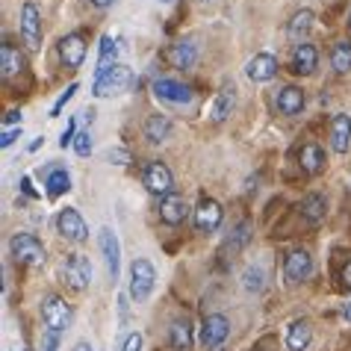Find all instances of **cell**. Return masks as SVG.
Segmentation results:
<instances>
[{"instance_id": "10", "label": "cell", "mask_w": 351, "mask_h": 351, "mask_svg": "<svg viewBox=\"0 0 351 351\" xmlns=\"http://www.w3.org/2000/svg\"><path fill=\"white\" fill-rule=\"evenodd\" d=\"M56 230H60V237H65L68 242H86L89 239V224L83 221V216L74 207L60 210V216H56Z\"/></svg>"}, {"instance_id": "1", "label": "cell", "mask_w": 351, "mask_h": 351, "mask_svg": "<svg viewBox=\"0 0 351 351\" xmlns=\"http://www.w3.org/2000/svg\"><path fill=\"white\" fill-rule=\"evenodd\" d=\"M130 86H133V71L128 65L115 62L112 68H106L104 74H95L92 95L95 97H112V95H124Z\"/></svg>"}, {"instance_id": "11", "label": "cell", "mask_w": 351, "mask_h": 351, "mask_svg": "<svg viewBox=\"0 0 351 351\" xmlns=\"http://www.w3.org/2000/svg\"><path fill=\"white\" fill-rule=\"evenodd\" d=\"M21 36H24V45L30 47V51H38L42 47V12H38L36 3H27L21 6Z\"/></svg>"}, {"instance_id": "24", "label": "cell", "mask_w": 351, "mask_h": 351, "mask_svg": "<svg viewBox=\"0 0 351 351\" xmlns=\"http://www.w3.org/2000/svg\"><path fill=\"white\" fill-rule=\"evenodd\" d=\"M24 53L18 51L15 45H9V42H3V47H0V74L6 77H15V74H21L24 71Z\"/></svg>"}, {"instance_id": "3", "label": "cell", "mask_w": 351, "mask_h": 351, "mask_svg": "<svg viewBox=\"0 0 351 351\" xmlns=\"http://www.w3.org/2000/svg\"><path fill=\"white\" fill-rule=\"evenodd\" d=\"M154 284H157V271H154L151 260H133L130 266V298L136 304L151 298L154 292Z\"/></svg>"}, {"instance_id": "9", "label": "cell", "mask_w": 351, "mask_h": 351, "mask_svg": "<svg viewBox=\"0 0 351 351\" xmlns=\"http://www.w3.org/2000/svg\"><path fill=\"white\" fill-rule=\"evenodd\" d=\"M221 219H224L221 204L204 195L198 201V207H195V228H198V233H216L221 228Z\"/></svg>"}, {"instance_id": "44", "label": "cell", "mask_w": 351, "mask_h": 351, "mask_svg": "<svg viewBox=\"0 0 351 351\" xmlns=\"http://www.w3.org/2000/svg\"><path fill=\"white\" fill-rule=\"evenodd\" d=\"M343 316H346V319H348V322H351V298H348V304H346V307H343Z\"/></svg>"}, {"instance_id": "18", "label": "cell", "mask_w": 351, "mask_h": 351, "mask_svg": "<svg viewBox=\"0 0 351 351\" xmlns=\"http://www.w3.org/2000/svg\"><path fill=\"white\" fill-rule=\"evenodd\" d=\"M160 219L165 224H171V228H178L189 219V204L186 198H180V195H165L160 201Z\"/></svg>"}, {"instance_id": "2", "label": "cell", "mask_w": 351, "mask_h": 351, "mask_svg": "<svg viewBox=\"0 0 351 351\" xmlns=\"http://www.w3.org/2000/svg\"><path fill=\"white\" fill-rule=\"evenodd\" d=\"M9 251H12L15 263H21V266H30V269L45 266V260H47L45 245L38 242V237H33V233H15L12 242H9Z\"/></svg>"}, {"instance_id": "29", "label": "cell", "mask_w": 351, "mask_h": 351, "mask_svg": "<svg viewBox=\"0 0 351 351\" xmlns=\"http://www.w3.org/2000/svg\"><path fill=\"white\" fill-rule=\"evenodd\" d=\"M115 60H119V42L112 36H104L101 38V51H97V68L95 74H104L106 68H112Z\"/></svg>"}, {"instance_id": "19", "label": "cell", "mask_w": 351, "mask_h": 351, "mask_svg": "<svg viewBox=\"0 0 351 351\" xmlns=\"http://www.w3.org/2000/svg\"><path fill=\"white\" fill-rule=\"evenodd\" d=\"M307 97H304V89H298V86H284L278 95H275V106L280 115H301V110H304Z\"/></svg>"}, {"instance_id": "16", "label": "cell", "mask_w": 351, "mask_h": 351, "mask_svg": "<svg viewBox=\"0 0 351 351\" xmlns=\"http://www.w3.org/2000/svg\"><path fill=\"white\" fill-rule=\"evenodd\" d=\"M316 68H319V51L313 45L301 42L292 47V71L301 77H310V74H316Z\"/></svg>"}, {"instance_id": "27", "label": "cell", "mask_w": 351, "mask_h": 351, "mask_svg": "<svg viewBox=\"0 0 351 351\" xmlns=\"http://www.w3.org/2000/svg\"><path fill=\"white\" fill-rule=\"evenodd\" d=\"M169 343L174 351H192V325L189 319H174L169 328Z\"/></svg>"}, {"instance_id": "39", "label": "cell", "mask_w": 351, "mask_h": 351, "mask_svg": "<svg viewBox=\"0 0 351 351\" xmlns=\"http://www.w3.org/2000/svg\"><path fill=\"white\" fill-rule=\"evenodd\" d=\"M60 334H56V330H47V337H45V351H56V346H60V339H56Z\"/></svg>"}, {"instance_id": "31", "label": "cell", "mask_w": 351, "mask_h": 351, "mask_svg": "<svg viewBox=\"0 0 351 351\" xmlns=\"http://www.w3.org/2000/svg\"><path fill=\"white\" fill-rule=\"evenodd\" d=\"M330 65L337 74H348L351 71V42H337L330 51Z\"/></svg>"}, {"instance_id": "41", "label": "cell", "mask_w": 351, "mask_h": 351, "mask_svg": "<svg viewBox=\"0 0 351 351\" xmlns=\"http://www.w3.org/2000/svg\"><path fill=\"white\" fill-rule=\"evenodd\" d=\"M339 280H343V287H348V289H351V260L343 266V271H339Z\"/></svg>"}, {"instance_id": "33", "label": "cell", "mask_w": 351, "mask_h": 351, "mask_svg": "<svg viewBox=\"0 0 351 351\" xmlns=\"http://www.w3.org/2000/svg\"><path fill=\"white\" fill-rule=\"evenodd\" d=\"M77 89H80V86H77V83H68V89L60 95V97H56V101H53V106H51V119H56V115H60L62 110H65V104L68 101H71V97H74V92Z\"/></svg>"}, {"instance_id": "22", "label": "cell", "mask_w": 351, "mask_h": 351, "mask_svg": "<svg viewBox=\"0 0 351 351\" xmlns=\"http://www.w3.org/2000/svg\"><path fill=\"white\" fill-rule=\"evenodd\" d=\"M171 119L169 115H162V112H154L145 119V139H148L151 145H162L165 139L171 136Z\"/></svg>"}, {"instance_id": "21", "label": "cell", "mask_w": 351, "mask_h": 351, "mask_svg": "<svg viewBox=\"0 0 351 351\" xmlns=\"http://www.w3.org/2000/svg\"><path fill=\"white\" fill-rule=\"evenodd\" d=\"M330 148L337 154H346L351 148V115H334V121H330Z\"/></svg>"}, {"instance_id": "43", "label": "cell", "mask_w": 351, "mask_h": 351, "mask_svg": "<svg viewBox=\"0 0 351 351\" xmlns=\"http://www.w3.org/2000/svg\"><path fill=\"white\" fill-rule=\"evenodd\" d=\"M89 3H92V6H97V9H106V6H112L115 0H89Z\"/></svg>"}, {"instance_id": "4", "label": "cell", "mask_w": 351, "mask_h": 351, "mask_svg": "<svg viewBox=\"0 0 351 351\" xmlns=\"http://www.w3.org/2000/svg\"><path fill=\"white\" fill-rule=\"evenodd\" d=\"M154 97L169 106H189L195 95L186 83L171 80V77H160V80H154Z\"/></svg>"}, {"instance_id": "5", "label": "cell", "mask_w": 351, "mask_h": 351, "mask_svg": "<svg viewBox=\"0 0 351 351\" xmlns=\"http://www.w3.org/2000/svg\"><path fill=\"white\" fill-rule=\"evenodd\" d=\"M142 183L145 189H148L151 195H157V198H165V195H171V186H174V178H171V169L160 160H154L145 165L142 171Z\"/></svg>"}, {"instance_id": "46", "label": "cell", "mask_w": 351, "mask_h": 351, "mask_svg": "<svg viewBox=\"0 0 351 351\" xmlns=\"http://www.w3.org/2000/svg\"><path fill=\"white\" fill-rule=\"evenodd\" d=\"M160 3H171V0H160Z\"/></svg>"}, {"instance_id": "12", "label": "cell", "mask_w": 351, "mask_h": 351, "mask_svg": "<svg viewBox=\"0 0 351 351\" xmlns=\"http://www.w3.org/2000/svg\"><path fill=\"white\" fill-rule=\"evenodd\" d=\"M97 245H101V254L106 260V271H110V280L115 284L121 275V245H119V237H115V230L104 228L97 233Z\"/></svg>"}, {"instance_id": "20", "label": "cell", "mask_w": 351, "mask_h": 351, "mask_svg": "<svg viewBox=\"0 0 351 351\" xmlns=\"http://www.w3.org/2000/svg\"><path fill=\"white\" fill-rule=\"evenodd\" d=\"M328 216V201H325V195H319V192H310L304 201H301V221L310 224V228H316L319 221H325Z\"/></svg>"}, {"instance_id": "35", "label": "cell", "mask_w": 351, "mask_h": 351, "mask_svg": "<svg viewBox=\"0 0 351 351\" xmlns=\"http://www.w3.org/2000/svg\"><path fill=\"white\" fill-rule=\"evenodd\" d=\"M106 160L115 162V165H128L130 162V151L128 148H110L106 151Z\"/></svg>"}, {"instance_id": "23", "label": "cell", "mask_w": 351, "mask_h": 351, "mask_svg": "<svg viewBox=\"0 0 351 351\" xmlns=\"http://www.w3.org/2000/svg\"><path fill=\"white\" fill-rule=\"evenodd\" d=\"M310 339H313V328H310L307 319L289 322V328H287V348L289 351H304L310 346Z\"/></svg>"}, {"instance_id": "37", "label": "cell", "mask_w": 351, "mask_h": 351, "mask_svg": "<svg viewBox=\"0 0 351 351\" xmlns=\"http://www.w3.org/2000/svg\"><path fill=\"white\" fill-rule=\"evenodd\" d=\"M15 139H21V128H6V130H3V139H0V145H3V148H12Z\"/></svg>"}, {"instance_id": "17", "label": "cell", "mask_w": 351, "mask_h": 351, "mask_svg": "<svg viewBox=\"0 0 351 351\" xmlns=\"http://www.w3.org/2000/svg\"><path fill=\"white\" fill-rule=\"evenodd\" d=\"M245 74H248L251 83H269V80H275V74H278V60H275L271 53H257L254 60H248Z\"/></svg>"}, {"instance_id": "25", "label": "cell", "mask_w": 351, "mask_h": 351, "mask_svg": "<svg viewBox=\"0 0 351 351\" xmlns=\"http://www.w3.org/2000/svg\"><path fill=\"white\" fill-rule=\"evenodd\" d=\"M298 162H301V171H307L310 178H313V174L325 169V151H322L316 142H307L304 148L298 151Z\"/></svg>"}, {"instance_id": "8", "label": "cell", "mask_w": 351, "mask_h": 351, "mask_svg": "<svg viewBox=\"0 0 351 351\" xmlns=\"http://www.w3.org/2000/svg\"><path fill=\"white\" fill-rule=\"evenodd\" d=\"M62 280L77 292L86 289L89 280H92V263L83 254H68L65 263H62Z\"/></svg>"}, {"instance_id": "45", "label": "cell", "mask_w": 351, "mask_h": 351, "mask_svg": "<svg viewBox=\"0 0 351 351\" xmlns=\"http://www.w3.org/2000/svg\"><path fill=\"white\" fill-rule=\"evenodd\" d=\"M74 351H92V348L86 346V343H77V346H74Z\"/></svg>"}, {"instance_id": "7", "label": "cell", "mask_w": 351, "mask_h": 351, "mask_svg": "<svg viewBox=\"0 0 351 351\" xmlns=\"http://www.w3.org/2000/svg\"><path fill=\"white\" fill-rule=\"evenodd\" d=\"M230 337V322L228 316H221V313H210V316H204L201 322V346L207 348V351H216L224 346V339Z\"/></svg>"}, {"instance_id": "32", "label": "cell", "mask_w": 351, "mask_h": 351, "mask_svg": "<svg viewBox=\"0 0 351 351\" xmlns=\"http://www.w3.org/2000/svg\"><path fill=\"white\" fill-rule=\"evenodd\" d=\"M242 287H245V292H263V287H266V271L263 269H245V275H242Z\"/></svg>"}, {"instance_id": "40", "label": "cell", "mask_w": 351, "mask_h": 351, "mask_svg": "<svg viewBox=\"0 0 351 351\" xmlns=\"http://www.w3.org/2000/svg\"><path fill=\"white\" fill-rule=\"evenodd\" d=\"M3 121H6V128H12V124H18V128H21V112H18V110H9Z\"/></svg>"}, {"instance_id": "13", "label": "cell", "mask_w": 351, "mask_h": 351, "mask_svg": "<svg viewBox=\"0 0 351 351\" xmlns=\"http://www.w3.org/2000/svg\"><path fill=\"white\" fill-rule=\"evenodd\" d=\"M310 275H313V257H310L304 248L289 251L284 260V278L289 284H301V280H307Z\"/></svg>"}, {"instance_id": "30", "label": "cell", "mask_w": 351, "mask_h": 351, "mask_svg": "<svg viewBox=\"0 0 351 351\" xmlns=\"http://www.w3.org/2000/svg\"><path fill=\"white\" fill-rule=\"evenodd\" d=\"M45 186H47V198H62V195L71 189V178H68L65 169H51L47 171Z\"/></svg>"}, {"instance_id": "47", "label": "cell", "mask_w": 351, "mask_h": 351, "mask_svg": "<svg viewBox=\"0 0 351 351\" xmlns=\"http://www.w3.org/2000/svg\"><path fill=\"white\" fill-rule=\"evenodd\" d=\"M348 27H351V15H348Z\"/></svg>"}, {"instance_id": "42", "label": "cell", "mask_w": 351, "mask_h": 351, "mask_svg": "<svg viewBox=\"0 0 351 351\" xmlns=\"http://www.w3.org/2000/svg\"><path fill=\"white\" fill-rule=\"evenodd\" d=\"M21 192L30 195V198H36V195H38V192L33 189V180H30V178H21Z\"/></svg>"}, {"instance_id": "28", "label": "cell", "mask_w": 351, "mask_h": 351, "mask_svg": "<svg viewBox=\"0 0 351 351\" xmlns=\"http://www.w3.org/2000/svg\"><path fill=\"white\" fill-rule=\"evenodd\" d=\"M313 21H316V15L310 12V9H301V12H295V15H292V21H289V27H287L289 38L304 42V38L310 36V30H313Z\"/></svg>"}, {"instance_id": "36", "label": "cell", "mask_w": 351, "mask_h": 351, "mask_svg": "<svg viewBox=\"0 0 351 351\" xmlns=\"http://www.w3.org/2000/svg\"><path fill=\"white\" fill-rule=\"evenodd\" d=\"M74 139H77V124H74V119L68 121V128L62 130V136H60V148H68V145H74Z\"/></svg>"}, {"instance_id": "38", "label": "cell", "mask_w": 351, "mask_h": 351, "mask_svg": "<svg viewBox=\"0 0 351 351\" xmlns=\"http://www.w3.org/2000/svg\"><path fill=\"white\" fill-rule=\"evenodd\" d=\"M121 351H142V334H139V330H136V334H130L128 339H124Z\"/></svg>"}, {"instance_id": "6", "label": "cell", "mask_w": 351, "mask_h": 351, "mask_svg": "<svg viewBox=\"0 0 351 351\" xmlns=\"http://www.w3.org/2000/svg\"><path fill=\"white\" fill-rule=\"evenodd\" d=\"M71 319H74V313H71V307L65 304V298L47 295L42 301V322L47 325V330H56V334H62V330L71 325Z\"/></svg>"}, {"instance_id": "15", "label": "cell", "mask_w": 351, "mask_h": 351, "mask_svg": "<svg viewBox=\"0 0 351 351\" xmlns=\"http://www.w3.org/2000/svg\"><path fill=\"white\" fill-rule=\"evenodd\" d=\"M195 60H198V47H195L192 38H180V42L165 47V62L171 68H192Z\"/></svg>"}, {"instance_id": "14", "label": "cell", "mask_w": 351, "mask_h": 351, "mask_svg": "<svg viewBox=\"0 0 351 351\" xmlns=\"http://www.w3.org/2000/svg\"><path fill=\"white\" fill-rule=\"evenodd\" d=\"M60 60L65 68H80L86 62V38L83 33H68L60 38Z\"/></svg>"}, {"instance_id": "26", "label": "cell", "mask_w": 351, "mask_h": 351, "mask_svg": "<svg viewBox=\"0 0 351 351\" xmlns=\"http://www.w3.org/2000/svg\"><path fill=\"white\" fill-rule=\"evenodd\" d=\"M233 104H237V89H233V86H224V89L216 95L213 106H210V119L216 124H221L233 112Z\"/></svg>"}, {"instance_id": "34", "label": "cell", "mask_w": 351, "mask_h": 351, "mask_svg": "<svg viewBox=\"0 0 351 351\" xmlns=\"http://www.w3.org/2000/svg\"><path fill=\"white\" fill-rule=\"evenodd\" d=\"M74 151H77V157H89V154H92V136L89 133H77Z\"/></svg>"}]
</instances>
